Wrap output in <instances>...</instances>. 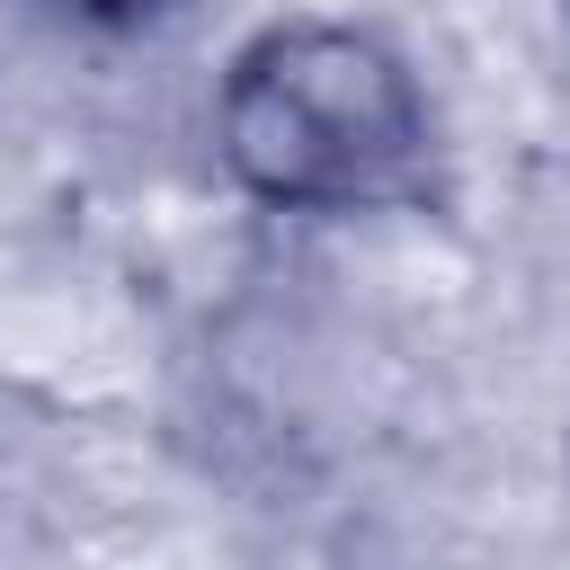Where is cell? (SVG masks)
<instances>
[{
  "label": "cell",
  "mask_w": 570,
  "mask_h": 570,
  "mask_svg": "<svg viewBox=\"0 0 570 570\" xmlns=\"http://www.w3.org/2000/svg\"><path fill=\"white\" fill-rule=\"evenodd\" d=\"M214 160L267 214H392L436 178V98L365 18H267L223 62Z\"/></svg>",
  "instance_id": "1"
},
{
  "label": "cell",
  "mask_w": 570,
  "mask_h": 570,
  "mask_svg": "<svg viewBox=\"0 0 570 570\" xmlns=\"http://www.w3.org/2000/svg\"><path fill=\"white\" fill-rule=\"evenodd\" d=\"M71 18H89V27H160V18H178V9H196V0H62Z\"/></svg>",
  "instance_id": "2"
}]
</instances>
